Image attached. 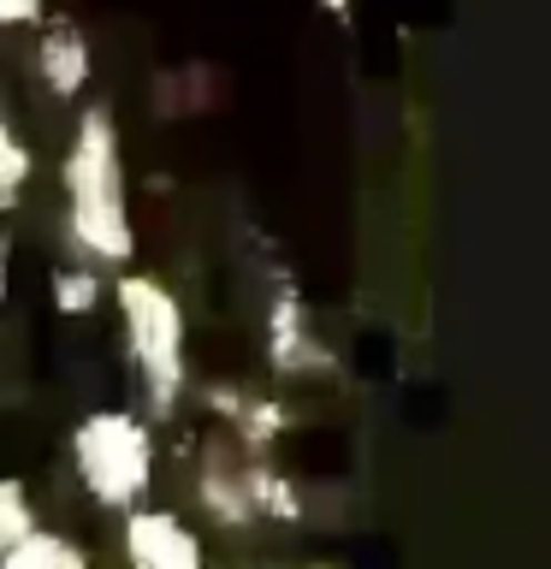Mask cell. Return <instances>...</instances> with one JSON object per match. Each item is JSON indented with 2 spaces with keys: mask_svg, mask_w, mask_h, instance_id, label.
Returning <instances> with one entry per match:
<instances>
[{
  "mask_svg": "<svg viewBox=\"0 0 551 569\" xmlns=\"http://www.w3.org/2000/svg\"><path fill=\"white\" fill-rule=\"evenodd\" d=\"M60 196H66V243L83 267H124L137 256V226L124 202V154L113 107H78V124L60 154Z\"/></svg>",
  "mask_w": 551,
  "mask_h": 569,
  "instance_id": "cell-1",
  "label": "cell"
},
{
  "mask_svg": "<svg viewBox=\"0 0 551 569\" xmlns=\"http://www.w3.org/2000/svg\"><path fill=\"white\" fill-rule=\"evenodd\" d=\"M113 309L124 327V356L137 368V386L154 416H172L190 386V320L172 284L154 273H119L113 279Z\"/></svg>",
  "mask_w": 551,
  "mask_h": 569,
  "instance_id": "cell-2",
  "label": "cell"
},
{
  "mask_svg": "<svg viewBox=\"0 0 551 569\" xmlns=\"http://www.w3.org/2000/svg\"><path fill=\"white\" fill-rule=\"evenodd\" d=\"M71 469L101 510H137L154 487V433L137 409H89L71 427Z\"/></svg>",
  "mask_w": 551,
  "mask_h": 569,
  "instance_id": "cell-3",
  "label": "cell"
},
{
  "mask_svg": "<svg viewBox=\"0 0 551 569\" xmlns=\"http://www.w3.org/2000/svg\"><path fill=\"white\" fill-rule=\"evenodd\" d=\"M119 546H124V563L131 569H208L196 528L172 510H142V505L124 510Z\"/></svg>",
  "mask_w": 551,
  "mask_h": 569,
  "instance_id": "cell-4",
  "label": "cell"
},
{
  "mask_svg": "<svg viewBox=\"0 0 551 569\" xmlns=\"http://www.w3.org/2000/svg\"><path fill=\"white\" fill-rule=\"evenodd\" d=\"M261 350H267V368L273 373H309L327 362V350H320V338L309 332V302H302L297 284H279L273 302H267V327H261Z\"/></svg>",
  "mask_w": 551,
  "mask_h": 569,
  "instance_id": "cell-5",
  "label": "cell"
},
{
  "mask_svg": "<svg viewBox=\"0 0 551 569\" xmlns=\"http://www.w3.org/2000/svg\"><path fill=\"white\" fill-rule=\"evenodd\" d=\"M36 78L53 101H83L89 78H96V48H89L83 24L71 18H53V24L36 36Z\"/></svg>",
  "mask_w": 551,
  "mask_h": 569,
  "instance_id": "cell-6",
  "label": "cell"
},
{
  "mask_svg": "<svg viewBox=\"0 0 551 569\" xmlns=\"http://www.w3.org/2000/svg\"><path fill=\"white\" fill-rule=\"evenodd\" d=\"M208 403L226 416V427H238V439L249 445V451H261V445H273L279 433H284V403H273V398H261V391H208Z\"/></svg>",
  "mask_w": 551,
  "mask_h": 569,
  "instance_id": "cell-7",
  "label": "cell"
},
{
  "mask_svg": "<svg viewBox=\"0 0 551 569\" xmlns=\"http://www.w3.org/2000/svg\"><path fill=\"white\" fill-rule=\"evenodd\" d=\"M196 498H202V510L213 516L220 528H256V505H249V480L243 469H231V462H202V475H196Z\"/></svg>",
  "mask_w": 551,
  "mask_h": 569,
  "instance_id": "cell-8",
  "label": "cell"
},
{
  "mask_svg": "<svg viewBox=\"0 0 551 569\" xmlns=\"http://www.w3.org/2000/svg\"><path fill=\"white\" fill-rule=\"evenodd\" d=\"M0 569H96V563H89V551L71 533L30 528L12 551H0Z\"/></svg>",
  "mask_w": 551,
  "mask_h": 569,
  "instance_id": "cell-9",
  "label": "cell"
},
{
  "mask_svg": "<svg viewBox=\"0 0 551 569\" xmlns=\"http://www.w3.org/2000/svg\"><path fill=\"white\" fill-rule=\"evenodd\" d=\"M243 480H249V505H256V522H297L302 516V498L284 475L261 469V462H243Z\"/></svg>",
  "mask_w": 551,
  "mask_h": 569,
  "instance_id": "cell-10",
  "label": "cell"
},
{
  "mask_svg": "<svg viewBox=\"0 0 551 569\" xmlns=\"http://www.w3.org/2000/svg\"><path fill=\"white\" fill-rule=\"evenodd\" d=\"M30 172H36L30 142L18 137V124H12L7 113H0V213H12V208H18V196H24Z\"/></svg>",
  "mask_w": 551,
  "mask_h": 569,
  "instance_id": "cell-11",
  "label": "cell"
},
{
  "mask_svg": "<svg viewBox=\"0 0 551 569\" xmlns=\"http://www.w3.org/2000/svg\"><path fill=\"white\" fill-rule=\"evenodd\" d=\"M30 528H42V516H36L30 487H24L18 475H0V551H12Z\"/></svg>",
  "mask_w": 551,
  "mask_h": 569,
  "instance_id": "cell-12",
  "label": "cell"
},
{
  "mask_svg": "<svg viewBox=\"0 0 551 569\" xmlns=\"http://www.w3.org/2000/svg\"><path fill=\"white\" fill-rule=\"evenodd\" d=\"M48 291H53V309L60 315H89L101 302V279H96V267H60L48 279Z\"/></svg>",
  "mask_w": 551,
  "mask_h": 569,
  "instance_id": "cell-13",
  "label": "cell"
},
{
  "mask_svg": "<svg viewBox=\"0 0 551 569\" xmlns=\"http://www.w3.org/2000/svg\"><path fill=\"white\" fill-rule=\"evenodd\" d=\"M36 18H42V0H0V30L36 24Z\"/></svg>",
  "mask_w": 551,
  "mask_h": 569,
  "instance_id": "cell-14",
  "label": "cell"
},
{
  "mask_svg": "<svg viewBox=\"0 0 551 569\" xmlns=\"http://www.w3.org/2000/svg\"><path fill=\"white\" fill-rule=\"evenodd\" d=\"M7 284H12V261H7V243H0V302H7Z\"/></svg>",
  "mask_w": 551,
  "mask_h": 569,
  "instance_id": "cell-15",
  "label": "cell"
},
{
  "mask_svg": "<svg viewBox=\"0 0 551 569\" xmlns=\"http://www.w3.org/2000/svg\"><path fill=\"white\" fill-rule=\"evenodd\" d=\"M320 7H327V12H344V7H350V0H320Z\"/></svg>",
  "mask_w": 551,
  "mask_h": 569,
  "instance_id": "cell-16",
  "label": "cell"
},
{
  "mask_svg": "<svg viewBox=\"0 0 551 569\" xmlns=\"http://www.w3.org/2000/svg\"><path fill=\"white\" fill-rule=\"evenodd\" d=\"M0 368H7V362H0Z\"/></svg>",
  "mask_w": 551,
  "mask_h": 569,
  "instance_id": "cell-17",
  "label": "cell"
}]
</instances>
